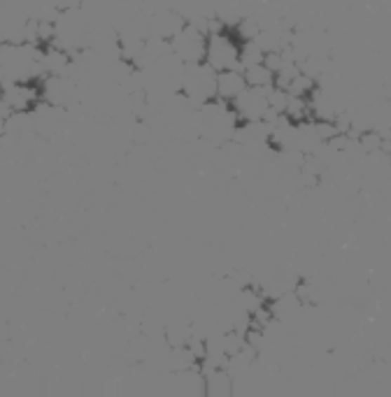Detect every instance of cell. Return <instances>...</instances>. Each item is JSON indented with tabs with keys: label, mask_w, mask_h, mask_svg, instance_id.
I'll use <instances>...</instances> for the list:
<instances>
[{
	"label": "cell",
	"mask_w": 391,
	"mask_h": 397,
	"mask_svg": "<svg viewBox=\"0 0 391 397\" xmlns=\"http://www.w3.org/2000/svg\"><path fill=\"white\" fill-rule=\"evenodd\" d=\"M217 77L219 72L210 63H194L184 65L180 91L187 95L194 109H201L205 102L217 98Z\"/></svg>",
	"instance_id": "6da1fadb"
},
{
	"label": "cell",
	"mask_w": 391,
	"mask_h": 397,
	"mask_svg": "<svg viewBox=\"0 0 391 397\" xmlns=\"http://www.w3.org/2000/svg\"><path fill=\"white\" fill-rule=\"evenodd\" d=\"M205 63H210L217 72L240 67V40L233 31H224L208 35V51H205Z\"/></svg>",
	"instance_id": "7a4b0ae2"
},
{
	"label": "cell",
	"mask_w": 391,
	"mask_h": 397,
	"mask_svg": "<svg viewBox=\"0 0 391 397\" xmlns=\"http://www.w3.org/2000/svg\"><path fill=\"white\" fill-rule=\"evenodd\" d=\"M171 44H173V54L180 58L184 65L203 63L205 51H208V35L198 31L196 26H191L187 21V26L173 37Z\"/></svg>",
	"instance_id": "3957f363"
},
{
	"label": "cell",
	"mask_w": 391,
	"mask_h": 397,
	"mask_svg": "<svg viewBox=\"0 0 391 397\" xmlns=\"http://www.w3.org/2000/svg\"><path fill=\"white\" fill-rule=\"evenodd\" d=\"M233 109L242 121H261L270 114V88L247 86L233 102Z\"/></svg>",
	"instance_id": "277c9868"
},
{
	"label": "cell",
	"mask_w": 391,
	"mask_h": 397,
	"mask_svg": "<svg viewBox=\"0 0 391 397\" xmlns=\"http://www.w3.org/2000/svg\"><path fill=\"white\" fill-rule=\"evenodd\" d=\"M249 84L245 79V72L242 67H233V70H224L219 72L217 77V98L219 100H226V102H233L238 95L245 91Z\"/></svg>",
	"instance_id": "5b68a950"
},
{
	"label": "cell",
	"mask_w": 391,
	"mask_h": 397,
	"mask_svg": "<svg viewBox=\"0 0 391 397\" xmlns=\"http://www.w3.org/2000/svg\"><path fill=\"white\" fill-rule=\"evenodd\" d=\"M205 377V395L210 397H231L235 393V377L226 367H217L203 374Z\"/></svg>",
	"instance_id": "8992f818"
},
{
	"label": "cell",
	"mask_w": 391,
	"mask_h": 397,
	"mask_svg": "<svg viewBox=\"0 0 391 397\" xmlns=\"http://www.w3.org/2000/svg\"><path fill=\"white\" fill-rule=\"evenodd\" d=\"M242 72H245V79H247L249 86H261V88H272V86H275L277 77H275V72L265 65V61L242 67Z\"/></svg>",
	"instance_id": "52a82bcc"
}]
</instances>
